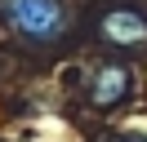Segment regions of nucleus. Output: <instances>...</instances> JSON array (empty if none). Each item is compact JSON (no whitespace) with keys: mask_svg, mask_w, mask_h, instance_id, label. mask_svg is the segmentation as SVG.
<instances>
[{"mask_svg":"<svg viewBox=\"0 0 147 142\" xmlns=\"http://www.w3.org/2000/svg\"><path fill=\"white\" fill-rule=\"evenodd\" d=\"M102 142H147V133H111V138H102Z\"/></svg>","mask_w":147,"mask_h":142,"instance_id":"obj_4","label":"nucleus"},{"mask_svg":"<svg viewBox=\"0 0 147 142\" xmlns=\"http://www.w3.org/2000/svg\"><path fill=\"white\" fill-rule=\"evenodd\" d=\"M129 84H134V76H129L120 62H107V67H98V71H94L89 102H94V107H116L120 98L129 93Z\"/></svg>","mask_w":147,"mask_h":142,"instance_id":"obj_2","label":"nucleus"},{"mask_svg":"<svg viewBox=\"0 0 147 142\" xmlns=\"http://www.w3.org/2000/svg\"><path fill=\"white\" fill-rule=\"evenodd\" d=\"M102 40L120 44V49L143 44V40H147V18L134 13V9H111V13L102 18Z\"/></svg>","mask_w":147,"mask_h":142,"instance_id":"obj_3","label":"nucleus"},{"mask_svg":"<svg viewBox=\"0 0 147 142\" xmlns=\"http://www.w3.org/2000/svg\"><path fill=\"white\" fill-rule=\"evenodd\" d=\"M5 18L13 31H22L27 40H58L67 31V9L63 0H0Z\"/></svg>","mask_w":147,"mask_h":142,"instance_id":"obj_1","label":"nucleus"}]
</instances>
